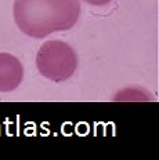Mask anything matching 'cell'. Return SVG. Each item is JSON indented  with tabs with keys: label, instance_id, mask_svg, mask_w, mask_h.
I'll use <instances>...</instances> for the list:
<instances>
[{
	"label": "cell",
	"instance_id": "obj_1",
	"mask_svg": "<svg viewBox=\"0 0 159 160\" xmlns=\"http://www.w3.org/2000/svg\"><path fill=\"white\" fill-rule=\"evenodd\" d=\"M80 11L79 0H14L13 6L19 31L35 39L71 29L78 22Z\"/></svg>",
	"mask_w": 159,
	"mask_h": 160
},
{
	"label": "cell",
	"instance_id": "obj_4",
	"mask_svg": "<svg viewBox=\"0 0 159 160\" xmlns=\"http://www.w3.org/2000/svg\"><path fill=\"white\" fill-rule=\"evenodd\" d=\"M83 2L86 3H89V4H91V6H105V4H108V3H111L112 0H83Z\"/></svg>",
	"mask_w": 159,
	"mask_h": 160
},
{
	"label": "cell",
	"instance_id": "obj_3",
	"mask_svg": "<svg viewBox=\"0 0 159 160\" xmlns=\"http://www.w3.org/2000/svg\"><path fill=\"white\" fill-rule=\"evenodd\" d=\"M24 66L17 57L0 52V92H10L21 84Z\"/></svg>",
	"mask_w": 159,
	"mask_h": 160
},
{
	"label": "cell",
	"instance_id": "obj_2",
	"mask_svg": "<svg viewBox=\"0 0 159 160\" xmlns=\"http://www.w3.org/2000/svg\"><path fill=\"white\" fill-rule=\"evenodd\" d=\"M36 68L46 79L65 82L76 72L78 55L72 46L61 40H50L40 46L36 55Z\"/></svg>",
	"mask_w": 159,
	"mask_h": 160
}]
</instances>
